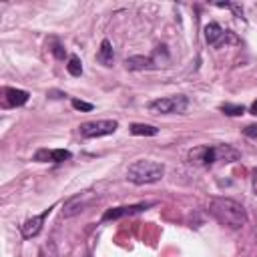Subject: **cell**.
<instances>
[{
	"mask_svg": "<svg viewBox=\"0 0 257 257\" xmlns=\"http://www.w3.org/2000/svg\"><path fill=\"white\" fill-rule=\"evenodd\" d=\"M147 207H151V203H139V205L112 207V209H106V211L102 213V221H114V219H122V217H128V215L141 213V211H145Z\"/></svg>",
	"mask_w": 257,
	"mask_h": 257,
	"instance_id": "8",
	"label": "cell"
},
{
	"mask_svg": "<svg viewBox=\"0 0 257 257\" xmlns=\"http://www.w3.org/2000/svg\"><path fill=\"white\" fill-rule=\"evenodd\" d=\"M50 50H52V54H54L56 58H64V56H66V50H64L62 44H54V48H50Z\"/></svg>",
	"mask_w": 257,
	"mask_h": 257,
	"instance_id": "20",
	"label": "cell"
},
{
	"mask_svg": "<svg viewBox=\"0 0 257 257\" xmlns=\"http://www.w3.org/2000/svg\"><path fill=\"white\" fill-rule=\"evenodd\" d=\"M241 157V153L231 145H201L189 151V163L199 167H211L215 163H233Z\"/></svg>",
	"mask_w": 257,
	"mask_h": 257,
	"instance_id": "2",
	"label": "cell"
},
{
	"mask_svg": "<svg viewBox=\"0 0 257 257\" xmlns=\"http://www.w3.org/2000/svg\"><path fill=\"white\" fill-rule=\"evenodd\" d=\"M243 135L249 137V139H255V141H257V124H247V126L243 128Z\"/></svg>",
	"mask_w": 257,
	"mask_h": 257,
	"instance_id": "19",
	"label": "cell"
},
{
	"mask_svg": "<svg viewBox=\"0 0 257 257\" xmlns=\"http://www.w3.org/2000/svg\"><path fill=\"white\" fill-rule=\"evenodd\" d=\"M165 175V165L149 159H139L126 169V179L135 185H149L161 181Z\"/></svg>",
	"mask_w": 257,
	"mask_h": 257,
	"instance_id": "3",
	"label": "cell"
},
{
	"mask_svg": "<svg viewBox=\"0 0 257 257\" xmlns=\"http://www.w3.org/2000/svg\"><path fill=\"white\" fill-rule=\"evenodd\" d=\"M66 70H68L72 76H80V74H82L80 58H78V56H70V58H68V64H66Z\"/></svg>",
	"mask_w": 257,
	"mask_h": 257,
	"instance_id": "16",
	"label": "cell"
},
{
	"mask_svg": "<svg viewBox=\"0 0 257 257\" xmlns=\"http://www.w3.org/2000/svg\"><path fill=\"white\" fill-rule=\"evenodd\" d=\"M128 128H131V135H135V137H155V135L159 133L157 126H153V124H143V122H135V124H131Z\"/></svg>",
	"mask_w": 257,
	"mask_h": 257,
	"instance_id": "14",
	"label": "cell"
},
{
	"mask_svg": "<svg viewBox=\"0 0 257 257\" xmlns=\"http://www.w3.org/2000/svg\"><path fill=\"white\" fill-rule=\"evenodd\" d=\"M124 64H126L128 70H145V68H155L157 66L153 56H141V54L139 56H128L124 60Z\"/></svg>",
	"mask_w": 257,
	"mask_h": 257,
	"instance_id": "12",
	"label": "cell"
},
{
	"mask_svg": "<svg viewBox=\"0 0 257 257\" xmlns=\"http://www.w3.org/2000/svg\"><path fill=\"white\" fill-rule=\"evenodd\" d=\"M209 213L225 227L229 229H241L247 223V211L241 203L227 199V197H215L209 203Z\"/></svg>",
	"mask_w": 257,
	"mask_h": 257,
	"instance_id": "1",
	"label": "cell"
},
{
	"mask_svg": "<svg viewBox=\"0 0 257 257\" xmlns=\"http://www.w3.org/2000/svg\"><path fill=\"white\" fill-rule=\"evenodd\" d=\"M118 128V122L112 118H104V120H90V122H82L78 126L80 135L84 139H98V137H106L112 135Z\"/></svg>",
	"mask_w": 257,
	"mask_h": 257,
	"instance_id": "5",
	"label": "cell"
},
{
	"mask_svg": "<svg viewBox=\"0 0 257 257\" xmlns=\"http://www.w3.org/2000/svg\"><path fill=\"white\" fill-rule=\"evenodd\" d=\"M187 106H189V98L183 94L163 96L149 102V110L153 114H179V112H185Z\"/></svg>",
	"mask_w": 257,
	"mask_h": 257,
	"instance_id": "4",
	"label": "cell"
},
{
	"mask_svg": "<svg viewBox=\"0 0 257 257\" xmlns=\"http://www.w3.org/2000/svg\"><path fill=\"white\" fill-rule=\"evenodd\" d=\"M94 201V193L92 191H84V193H78L74 197H70L64 205H62V217H74L78 213H82L90 203Z\"/></svg>",
	"mask_w": 257,
	"mask_h": 257,
	"instance_id": "6",
	"label": "cell"
},
{
	"mask_svg": "<svg viewBox=\"0 0 257 257\" xmlns=\"http://www.w3.org/2000/svg\"><path fill=\"white\" fill-rule=\"evenodd\" d=\"M48 213H50V209H46V211L40 213V215H34V217H30V219H26V221L20 225L22 237H26V239L36 237V235L42 231V225H44V219L48 217Z\"/></svg>",
	"mask_w": 257,
	"mask_h": 257,
	"instance_id": "9",
	"label": "cell"
},
{
	"mask_svg": "<svg viewBox=\"0 0 257 257\" xmlns=\"http://www.w3.org/2000/svg\"><path fill=\"white\" fill-rule=\"evenodd\" d=\"M72 155H70V151H66V149H52V151H46V149H42V151H38L36 153V161H40V163H46V161H50V163H62V161H66V159H70Z\"/></svg>",
	"mask_w": 257,
	"mask_h": 257,
	"instance_id": "10",
	"label": "cell"
},
{
	"mask_svg": "<svg viewBox=\"0 0 257 257\" xmlns=\"http://www.w3.org/2000/svg\"><path fill=\"white\" fill-rule=\"evenodd\" d=\"M40 257H58V249H56V243L52 239H48L40 247Z\"/></svg>",
	"mask_w": 257,
	"mask_h": 257,
	"instance_id": "17",
	"label": "cell"
},
{
	"mask_svg": "<svg viewBox=\"0 0 257 257\" xmlns=\"http://www.w3.org/2000/svg\"><path fill=\"white\" fill-rule=\"evenodd\" d=\"M251 185H253V193L257 195V167L251 171Z\"/></svg>",
	"mask_w": 257,
	"mask_h": 257,
	"instance_id": "21",
	"label": "cell"
},
{
	"mask_svg": "<svg viewBox=\"0 0 257 257\" xmlns=\"http://www.w3.org/2000/svg\"><path fill=\"white\" fill-rule=\"evenodd\" d=\"M72 108L76 110H84V112H90L94 106L90 102H84V100H78V98H72Z\"/></svg>",
	"mask_w": 257,
	"mask_h": 257,
	"instance_id": "18",
	"label": "cell"
},
{
	"mask_svg": "<svg viewBox=\"0 0 257 257\" xmlns=\"http://www.w3.org/2000/svg\"><path fill=\"white\" fill-rule=\"evenodd\" d=\"M96 60L104 66H112V60H114V54H112V44L110 40H102L100 42V48H98V54H96Z\"/></svg>",
	"mask_w": 257,
	"mask_h": 257,
	"instance_id": "13",
	"label": "cell"
},
{
	"mask_svg": "<svg viewBox=\"0 0 257 257\" xmlns=\"http://www.w3.org/2000/svg\"><path fill=\"white\" fill-rule=\"evenodd\" d=\"M205 40H207L211 46H215V48H219V46H223V44H227V42H235V38H233L227 30H223L217 22H211V24L205 26Z\"/></svg>",
	"mask_w": 257,
	"mask_h": 257,
	"instance_id": "7",
	"label": "cell"
},
{
	"mask_svg": "<svg viewBox=\"0 0 257 257\" xmlns=\"http://www.w3.org/2000/svg\"><path fill=\"white\" fill-rule=\"evenodd\" d=\"M28 100V92L22 88H4V104L6 106H22Z\"/></svg>",
	"mask_w": 257,
	"mask_h": 257,
	"instance_id": "11",
	"label": "cell"
},
{
	"mask_svg": "<svg viewBox=\"0 0 257 257\" xmlns=\"http://www.w3.org/2000/svg\"><path fill=\"white\" fill-rule=\"evenodd\" d=\"M221 110H223L225 114H229V116H241V114L245 112V106H243V104H231V102H225V104H221Z\"/></svg>",
	"mask_w": 257,
	"mask_h": 257,
	"instance_id": "15",
	"label": "cell"
},
{
	"mask_svg": "<svg viewBox=\"0 0 257 257\" xmlns=\"http://www.w3.org/2000/svg\"><path fill=\"white\" fill-rule=\"evenodd\" d=\"M249 110H251V114H255V116H257V100L251 104V108H249Z\"/></svg>",
	"mask_w": 257,
	"mask_h": 257,
	"instance_id": "22",
	"label": "cell"
}]
</instances>
